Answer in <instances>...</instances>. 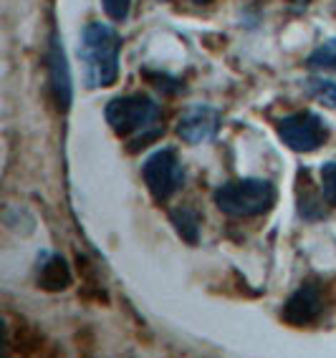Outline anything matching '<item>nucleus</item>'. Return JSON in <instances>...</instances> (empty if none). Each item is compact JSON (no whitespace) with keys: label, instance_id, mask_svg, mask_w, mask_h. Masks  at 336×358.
Listing matches in <instances>:
<instances>
[{"label":"nucleus","instance_id":"423d86ee","mask_svg":"<svg viewBox=\"0 0 336 358\" xmlns=\"http://www.w3.org/2000/svg\"><path fill=\"white\" fill-rule=\"evenodd\" d=\"M220 124H223V116H220V111L215 106L195 103V106L182 111V116L177 119V136L182 141L192 144V147H197V144L213 141L218 136Z\"/></svg>","mask_w":336,"mask_h":358},{"label":"nucleus","instance_id":"20e7f679","mask_svg":"<svg viewBox=\"0 0 336 358\" xmlns=\"http://www.w3.org/2000/svg\"><path fill=\"white\" fill-rule=\"evenodd\" d=\"M142 177L149 194L162 205V202H169L182 189V185H185V166H182L175 149L162 147L144 159Z\"/></svg>","mask_w":336,"mask_h":358},{"label":"nucleus","instance_id":"6e6552de","mask_svg":"<svg viewBox=\"0 0 336 358\" xmlns=\"http://www.w3.org/2000/svg\"><path fill=\"white\" fill-rule=\"evenodd\" d=\"M48 71H51V91L53 99H56V106L59 111H69L71 106V71L66 64V51H64V41H61L59 33H53L51 38V51H48Z\"/></svg>","mask_w":336,"mask_h":358},{"label":"nucleus","instance_id":"f8f14e48","mask_svg":"<svg viewBox=\"0 0 336 358\" xmlns=\"http://www.w3.org/2000/svg\"><path fill=\"white\" fill-rule=\"evenodd\" d=\"M304 89L309 96L318 99V101H323L326 106H334L336 109V83L329 81V78H306L304 81Z\"/></svg>","mask_w":336,"mask_h":358},{"label":"nucleus","instance_id":"39448f33","mask_svg":"<svg viewBox=\"0 0 336 358\" xmlns=\"http://www.w3.org/2000/svg\"><path fill=\"white\" fill-rule=\"evenodd\" d=\"M276 131L286 147L298 154L316 152L329 139V127L316 111H296L276 124Z\"/></svg>","mask_w":336,"mask_h":358},{"label":"nucleus","instance_id":"9d476101","mask_svg":"<svg viewBox=\"0 0 336 358\" xmlns=\"http://www.w3.org/2000/svg\"><path fill=\"white\" fill-rule=\"evenodd\" d=\"M169 220H172L177 235H180L185 243H190V245L200 243V215H197V210L182 205L169 212Z\"/></svg>","mask_w":336,"mask_h":358},{"label":"nucleus","instance_id":"0eeeda50","mask_svg":"<svg viewBox=\"0 0 336 358\" xmlns=\"http://www.w3.org/2000/svg\"><path fill=\"white\" fill-rule=\"evenodd\" d=\"M323 313V295L321 288L314 285V282H306L296 293L286 301L284 306V320L286 323H291V326H309L318 315Z\"/></svg>","mask_w":336,"mask_h":358},{"label":"nucleus","instance_id":"4468645a","mask_svg":"<svg viewBox=\"0 0 336 358\" xmlns=\"http://www.w3.org/2000/svg\"><path fill=\"white\" fill-rule=\"evenodd\" d=\"M321 192L331 207H336V162L321 164Z\"/></svg>","mask_w":336,"mask_h":358},{"label":"nucleus","instance_id":"7ed1b4c3","mask_svg":"<svg viewBox=\"0 0 336 358\" xmlns=\"http://www.w3.org/2000/svg\"><path fill=\"white\" fill-rule=\"evenodd\" d=\"M276 187L268 179H235L225 182L213 192L215 205L220 212H225L230 217H260L265 212H271L276 205Z\"/></svg>","mask_w":336,"mask_h":358},{"label":"nucleus","instance_id":"f257e3e1","mask_svg":"<svg viewBox=\"0 0 336 358\" xmlns=\"http://www.w3.org/2000/svg\"><path fill=\"white\" fill-rule=\"evenodd\" d=\"M106 124L122 139L132 141V149L147 147L162 134V109L147 94H127L111 99L104 109Z\"/></svg>","mask_w":336,"mask_h":358},{"label":"nucleus","instance_id":"ddd939ff","mask_svg":"<svg viewBox=\"0 0 336 358\" xmlns=\"http://www.w3.org/2000/svg\"><path fill=\"white\" fill-rule=\"evenodd\" d=\"M311 69H323V71H336V38H329L321 43L316 51L309 56Z\"/></svg>","mask_w":336,"mask_h":358},{"label":"nucleus","instance_id":"1a4fd4ad","mask_svg":"<svg viewBox=\"0 0 336 358\" xmlns=\"http://www.w3.org/2000/svg\"><path fill=\"white\" fill-rule=\"evenodd\" d=\"M298 179L304 182V189H301V185H298V215L304 220H309V222H316V220H323L326 217V207H323V192L321 194H314L309 189V169H301L298 172Z\"/></svg>","mask_w":336,"mask_h":358},{"label":"nucleus","instance_id":"f03ea898","mask_svg":"<svg viewBox=\"0 0 336 358\" xmlns=\"http://www.w3.org/2000/svg\"><path fill=\"white\" fill-rule=\"evenodd\" d=\"M119 51L122 38L117 28L102 20L86 23L78 43V58L84 64V81L89 89H109L119 78Z\"/></svg>","mask_w":336,"mask_h":358},{"label":"nucleus","instance_id":"2eb2a0df","mask_svg":"<svg viewBox=\"0 0 336 358\" xmlns=\"http://www.w3.org/2000/svg\"><path fill=\"white\" fill-rule=\"evenodd\" d=\"M102 6H104V13L109 15L114 23H122L130 15L132 0H102Z\"/></svg>","mask_w":336,"mask_h":358},{"label":"nucleus","instance_id":"9b49d317","mask_svg":"<svg viewBox=\"0 0 336 358\" xmlns=\"http://www.w3.org/2000/svg\"><path fill=\"white\" fill-rule=\"evenodd\" d=\"M38 282H41V288H46V290H64L66 285L71 282V273H69V268H66V262L61 260V257H51V260L41 268Z\"/></svg>","mask_w":336,"mask_h":358},{"label":"nucleus","instance_id":"dca6fc26","mask_svg":"<svg viewBox=\"0 0 336 358\" xmlns=\"http://www.w3.org/2000/svg\"><path fill=\"white\" fill-rule=\"evenodd\" d=\"M162 3H169V0H162ZM195 6H207V3H213V0H190Z\"/></svg>","mask_w":336,"mask_h":358}]
</instances>
